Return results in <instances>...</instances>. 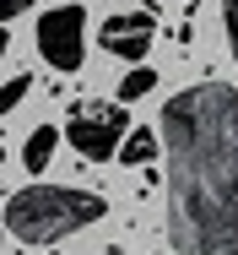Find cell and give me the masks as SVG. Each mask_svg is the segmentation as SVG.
Returning <instances> with one entry per match:
<instances>
[{"label":"cell","instance_id":"obj_6","mask_svg":"<svg viewBox=\"0 0 238 255\" xmlns=\"http://www.w3.org/2000/svg\"><path fill=\"white\" fill-rule=\"evenodd\" d=\"M114 157H119V163H130V168H146V163L157 157V130H146V125H130Z\"/></svg>","mask_w":238,"mask_h":255},{"label":"cell","instance_id":"obj_3","mask_svg":"<svg viewBox=\"0 0 238 255\" xmlns=\"http://www.w3.org/2000/svg\"><path fill=\"white\" fill-rule=\"evenodd\" d=\"M125 130H130V114H125V103H81L76 114H71V147L87 157V163H108V157L119 152V141H125Z\"/></svg>","mask_w":238,"mask_h":255},{"label":"cell","instance_id":"obj_8","mask_svg":"<svg viewBox=\"0 0 238 255\" xmlns=\"http://www.w3.org/2000/svg\"><path fill=\"white\" fill-rule=\"evenodd\" d=\"M152 87H157V71H146L141 60H136V71H130L125 82H119V103H136V98H146Z\"/></svg>","mask_w":238,"mask_h":255},{"label":"cell","instance_id":"obj_9","mask_svg":"<svg viewBox=\"0 0 238 255\" xmlns=\"http://www.w3.org/2000/svg\"><path fill=\"white\" fill-rule=\"evenodd\" d=\"M27 93H33V76H11V82L0 87V114H11L16 103L27 98Z\"/></svg>","mask_w":238,"mask_h":255},{"label":"cell","instance_id":"obj_4","mask_svg":"<svg viewBox=\"0 0 238 255\" xmlns=\"http://www.w3.org/2000/svg\"><path fill=\"white\" fill-rule=\"evenodd\" d=\"M38 54L54 71H81V60H87V11L76 0L38 16Z\"/></svg>","mask_w":238,"mask_h":255},{"label":"cell","instance_id":"obj_12","mask_svg":"<svg viewBox=\"0 0 238 255\" xmlns=\"http://www.w3.org/2000/svg\"><path fill=\"white\" fill-rule=\"evenodd\" d=\"M5 44H11V38H5V27H0V54H5Z\"/></svg>","mask_w":238,"mask_h":255},{"label":"cell","instance_id":"obj_7","mask_svg":"<svg viewBox=\"0 0 238 255\" xmlns=\"http://www.w3.org/2000/svg\"><path fill=\"white\" fill-rule=\"evenodd\" d=\"M54 147H60V130H54V125H38V130L22 141V163H27V174H44L49 157H54Z\"/></svg>","mask_w":238,"mask_h":255},{"label":"cell","instance_id":"obj_10","mask_svg":"<svg viewBox=\"0 0 238 255\" xmlns=\"http://www.w3.org/2000/svg\"><path fill=\"white\" fill-rule=\"evenodd\" d=\"M222 22H228V49L238 60V0H222Z\"/></svg>","mask_w":238,"mask_h":255},{"label":"cell","instance_id":"obj_5","mask_svg":"<svg viewBox=\"0 0 238 255\" xmlns=\"http://www.w3.org/2000/svg\"><path fill=\"white\" fill-rule=\"evenodd\" d=\"M152 38H157V22H152L146 11H125V16H108V22L97 27V44H103L108 54H119V60H146Z\"/></svg>","mask_w":238,"mask_h":255},{"label":"cell","instance_id":"obj_11","mask_svg":"<svg viewBox=\"0 0 238 255\" xmlns=\"http://www.w3.org/2000/svg\"><path fill=\"white\" fill-rule=\"evenodd\" d=\"M33 0H0V22H11V16H22Z\"/></svg>","mask_w":238,"mask_h":255},{"label":"cell","instance_id":"obj_2","mask_svg":"<svg viewBox=\"0 0 238 255\" xmlns=\"http://www.w3.org/2000/svg\"><path fill=\"white\" fill-rule=\"evenodd\" d=\"M103 212L108 201L81 185H22L5 201V234L16 245H60L65 234L97 223Z\"/></svg>","mask_w":238,"mask_h":255},{"label":"cell","instance_id":"obj_13","mask_svg":"<svg viewBox=\"0 0 238 255\" xmlns=\"http://www.w3.org/2000/svg\"><path fill=\"white\" fill-rule=\"evenodd\" d=\"M0 163H5V147H0Z\"/></svg>","mask_w":238,"mask_h":255},{"label":"cell","instance_id":"obj_1","mask_svg":"<svg viewBox=\"0 0 238 255\" xmlns=\"http://www.w3.org/2000/svg\"><path fill=\"white\" fill-rule=\"evenodd\" d=\"M173 255H238V87L195 82L162 109Z\"/></svg>","mask_w":238,"mask_h":255}]
</instances>
